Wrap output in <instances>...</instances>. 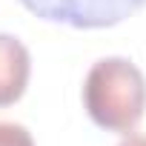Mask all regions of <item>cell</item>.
<instances>
[{
  "instance_id": "obj_1",
  "label": "cell",
  "mask_w": 146,
  "mask_h": 146,
  "mask_svg": "<svg viewBox=\"0 0 146 146\" xmlns=\"http://www.w3.org/2000/svg\"><path fill=\"white\" fill-rule=\"evenodd\" d=\"M83 106L95 126L132 135L146 112V78L126 57L98 60L83 80Z\"/></svg>"
},
{
  "instance_id": "obj_2",
  "label": "cell",
  "mask_w": 146,
  "mask_h": 146,
  "mask_svg": "<svg viewBox=\"0 0 146 146\" xmlns=\"http://www.w3.org/2000/svg\"><path fill=\"white\" fill-rule=\"evenodd\" d=\"M20 3L49 23L72 29H109L137 15L146 0H20Z\"/></svg>"
},
{
  "instance_id": "obj_3",
  "label": "cell",
  "mask_w": 146,
  "mask_h": 146,
  "mask_svg": "<svg viewBox=\"0 0 146 146\" xmlns=\"http://www.w3.org/2000/svg\"><path fill=\"white\" fill-rule=\"evenodd\" d=\"M32 75L29 49L15 35H0V109L23 98Z\"/></svg>"
},
{
  "instance_id": "obj_4",
  "label": "cell",
  "mask_w": 146,
  "mask_h": 146,
  "mask_svg": "<svg viewBox=\"0 0 146 146\" xmlns=\"http://www.w3.org/2000/svg\"><path fill=\"white\" fill-rule=\"evenodd\" d=\"M0 146H35L32 132L20 123L0 120Z\"/></svg>"
},
{
  "instance_id": "obj_5",
  "label": "cell",
  "mask_w": 146,
  "mask_h": 146,
  "mask_svg": "<svg viewBox=\"0 0 146 146\" xmlns=\"http://www.w3.org/2000/svg\"><path fill=\"white\" fill-rule=\"evenodd\" d=\"M120 146H146V135H126Z\"/></svg>"
}]
</instances>
